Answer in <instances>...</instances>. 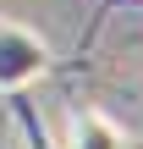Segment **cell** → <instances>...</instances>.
I'll return each instance as SVG.
<instances>
[{
    "label": "cell",
    "mask_w": 143,
    "mask_h": 149,
    "mask_svg": "<svg viewBox=\"0 0 143 149\" xmlns=\"http://www.w3.org/2000/svg\"><path fill=\"white\" fill-rule=\"evenodd\" d=\"M50 66H55L50 39H39L33 28L0 17V94H22V88L39 83Z\"/></svg>",
    "instance_id": "6da1fadb"
},
{
    "label": "cell",
    "mask_w": 143,
    "mask_h": 149,
    "mask_svg": "<svg viewBox=\"0 0 143 149\" xmlns=\"http://www.w3.org/2000/svg\"><path fill=\"white\" fill-rule=\"evenodd\" d=\"M61 149H132V144H127V133H121L105 111L77 105V111L66 116V144Z\"/></svg>",
    "instance_id": "7a4b0ae2"
},
{
    "label": "cell",
    "mask_w": 143,
    "mask_h": 149,
    "mask_svg": "<svg viewBox=\"0 0 143 149\" xmlns=\"http://www.w3.org/2000/svg\"><path fill=\"white\" fill-rule=\"evenodd\" d=\"M11 116H17V133H22V149H61L55 138H50V127H44V116L28 105V100H17L11 105Z\"/></svg>",
    "instance_id": "3957f363"
}]
</instances>
